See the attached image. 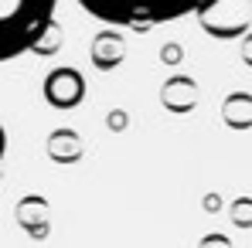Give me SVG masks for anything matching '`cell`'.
<instances>
[{"mask_svg": "<svg viewBox=\"0 0 252 248\" xmlns=\"http://www.w3.org/2000/svg\"><path fill=\"white\" fill-rule=\"evenodd\" d=\"M62 38H65V34H62V24H58V21H51V24L41 31V38L34 41L31 51H34V55H41V58H51V55L62 48Z\"/></svg>", "mask_w": 252, "mask_h": 248, "instance_id": "9c48e42d", "label": "cell"}, {"mask_svg": "<svg viewBox=\"0 0 252 248\" xmlns=\"http://www.w3.org/2000/svg\"><path fill=\"white\" fill-rule=\"evenodd\" d=\"M160 99H164V106L170 112H188L194 106V85L188 79H170L164 85V92H160Z\"/></svg>", "mask_w": 252, "mask_h": 248, "instance_id": "ba28073f", "label": "cell"}, {"mask_svg": "<svg viewBox=\"0 0 252 248\" xmlns=\"http://www.w3.org/2000/svg\"><path fill=\"white\" fill-rule=\"evenodd\" d=\"M89 58H92V65H95L99 72H113V68H120L123 58H126L123 34H120V31H99V34L92 38Z\"/></svg>", "mask_w": 252, "mask_h": 248, "instance_id": "8992f818", "label": "cell"}, {"mask_svg": "<svg viewBox=\"0 0 252 248\" xmlns=\"http://www.w3.org/2000/svg\"><path fill=\"white\" fill-rule=\"evenodd\" d=\"M164 61H177V48H174V44L164 48Z\"/></svg>", "mask_w": 252, "mask_h": 248, "instance_id": "8fae6325", "label": "cell"}, {"mask_svg": "<svg viewBox=\"0 0 252 248\" xmlns=\"http://www.w3.org/2000/svg\"><path fill=\"white\" fill-rule=\"evenodd\" d=\"M44 153H48V160L58 166H72L82 160L85 146H82V136L75 133V129H55L51 136H48V143H44Z\"/></svg>", "mask_w": 252, "mask_h": 248, "instance_id": "52a82bcc", "label": "cell"}, {"mask_svg": "<svg viewBox=\"0 0 252 248\" xmlns=\"http://www.w3.org/2000/svg\"><path fill=\"white\" fill-rule=\"evenodd\" d=\"M79 3L85 14L106 24L147 31L154 24H170L184 14H198L205 0H79Z\"/></svg>", "mask_w": 252, "mask_h": 248, "instance_id": "6da1fadb", "label": "cell"}, {"mask_svg": "<svg viewBox=\"0 0 252 248\" xmlns=\"http://www.w3.org/2000/svg\"><path fill=\"white\" fill-rule=\"evenodd\" d=\"M44 99L51 109H75L85 99V75L79 68H55L44 79Z\"/></svg>", "mask_w": 252, "mask_h": 248, "instance_id": "277c9868", "label": "cell"}, {"mask_svg": "<svg viewBox=\"0 0 252 248\" xmlns=\"http://www.w3.org/2000/svg\"><path fill=\"white\" fill-rule=\"evenodd\" d=\"M106 126H109L113 133H120V129H126V126H129V119H126L123 109H113V112L106 116Z\"/></svg>", "mask_w": 252, "mask_h": 248, "instance_id": "30bf717a", "label": "cell"}, {"mask_svg": "<svg viewBox=\"0 0 252 248\" xmlns=\"http://www.w3.org/2000/svg\"><path fill=\"white\" fill-rule=\"evenodd\" d=\"M58 0H0V61L31 51L41 31L55 21Z\"/></svg>", "mask_w": 252, "mask_h": 248, "instance_id": "7a4b0ae2", "label": "cell"}, {"mask_svg": "<svg viewBox=\"0 0 252 248\" xmlns=\"http://www.w3.org/2000/svg\"><path fill=\"white\" fill-rule=\"evenodd\" d=\"M198 21L215 38H232L246 24V0H205L198 7Z\"/></svg>", "mask_w": 252, "mask_h": 248, "instance_id": "3957f363", "label": "cell"}, {"mask_svg": "<svg viewBox=\"0 0 252 248\" xmlns=\"http://www.w3.org/2000/svg\"><path fill=\"white\" fill-rule=\"evenodd\" d=\"M14 218H17V224L31 235V238H48L51 235V204L44 201L41 194H24L17 207H14Z\"/></svg>", "mask_w": 252, "mask_h": 248, "instance_id": "5b68a950", "label": "cell"}, {"mask_svg": "<svg viewBox=\"0 0 252 248\" xmlns=\"http://www.w3.org/2000/svg\"><path fill=\"white\" fill-rule=\"evenodd\" d=\"M0 180H3V157H0Z\"/></svg>", "mask_w": 252, "mask_h": 248, "instance_id": "4fadbf2b", "label": "cell"}, {"mask_svg": "<svg viewBox=\"0 0 252 248\" xmlns=\"http://www.w3.org/2000/svg\"><path fill=\"white\" fill-rule=\"evenodd\" d=\"M3 150H7V133H3V126H0V157H3Z\"/></svg>", "mask_w": 252, "mask_h": 248, "instance_id": "7c38bea8", "label": "cell"}]
</instances>
